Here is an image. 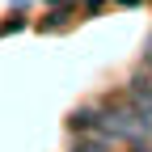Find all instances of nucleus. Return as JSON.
I'll list each match as a JSON object with an SVG mask.
<instances>
[{"instance_id":"nucleus-2","label":"nucleus","mask_w":152,"mask_h":152,"mask_svg":"<svg viewBox=\"0 0 152 152\" xmlns=\"http://www.w3.org/2000/svg\"><path fill=\"white\" fill-rule=\"evenodd\" d=\"M131 102H135L144 114H152V80L148 76H135V80H131Z\"/></svg>"},{"instance_id":"nucleus-1","label":"nucleus","mask_w":152,"mask_h":152,"mask_svg":"<svg viewBox=\"0 0 152 152\" xmlns=\"http://www.w3.org/2000/svg\"><path fill=\"white\" fill-rule=\"evenodd\" d=\"M97 127H102V135H106V140H140L144 131L152 127V114H144L135 102H127V106L106 110Z\"/></svg>"},{"instance_id":"nucleus-3","label":"nucleus","mask_w":152,"mask_h":152,"mask_svg":"<svg viewBox=\"0 0 152 152\" xmlns=\"http://www.w3.org/2000/svg\"><path fill=\"white\" fill-rule=\"evenodd\" d=\"M72 152H106V144H97V140H85V144H76Z\"/></svg>"}]
</instances>
